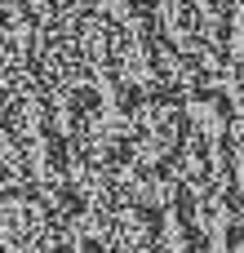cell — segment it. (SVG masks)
Masks as SVG:
<instances>
[{
    "mask_svg": "<svg viewBox=\"0 0 244 253\" xmlns=\"http://www.w3.org/2000/svg\"><path fill=\"white\" fill-rule=\"evenodd\" d=\"M187 120L200 129V138H209V142H218L222 133H227V116H222V107H218V98H191L187 102Z\"/></svg>",
    "mask_w": 244,
    "mask_h": 253,
    "instance_id": "6da1fadb",
    "label": "cell"
}]
</instances>
